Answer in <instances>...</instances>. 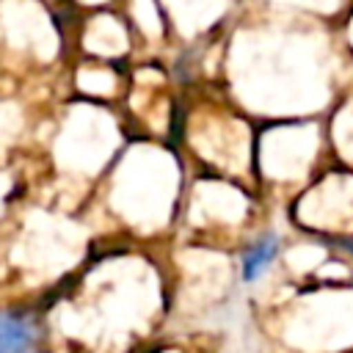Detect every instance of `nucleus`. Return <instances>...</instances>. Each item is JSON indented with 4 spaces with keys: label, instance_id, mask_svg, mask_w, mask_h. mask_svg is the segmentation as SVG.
<instances>
[{
    "label": "nucleus",
    "instance_id": "1",
    "mask_svg": "<svg viewBox=\"0 0 353 353\" xmlns=\"http://www.w3.org/2000/svg\"><path fill=\"white\" fill-rule=\"evenodd\" d=\"M33 331L22 317L0 314V353H30Z\"/></svg>",
    "mask_w": 353,
    "mask_h": 353
},
{
    "label": "nucleus",
    "instance_id": "2",
    "mask_svg": "<svg viewBox=\"0 0 353 353\" xmlns=\"http://www.w3.org/2000/svg\"><path fill=\"white\" fill-rule=\"evenodd\" d=\"M276 251H279V240H276L273 234H268V237L256 240V243L243 254V279L254 281V279H256V276H259V273L273 262Z\"/></svg>",
    "mask_w": 353,
    "mask_h": 353
}]
</instances>
